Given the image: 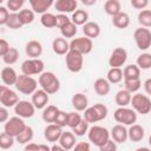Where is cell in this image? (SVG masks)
<instances>
[{
    "label": "cell",
    "instance_id": "cell-1",
    "mask_svg": "<svg viewBox=\"0 0 151 151\" xmlns=\"http://www.w3.org/2000/svg\"><path fill=\"white\" fill-rule=\"evenodd\" d=\"M87 137H88V140H90L93 145L100 147V146H103L104 144H106V143L110 140L111 133H110V131H109L106 127H104V126L93 125V126L90 127V130H88V132H87Z\"/></svg>",
    "mask_w": 151,
    "mask_h": 151
},
{
    "label": "cell",
    "instance_id": "cell-2",
    "mask_svg": "<svg viewBox=\"0 0 151 151\" xmlns=\"http://www.w3.org/2000/svg\"><path fill=\"white\" fill-rule=\"evenodd\" d=\"M38 83L41 86V88L48 94H54L60 88V81H59L58 77L53 72H48L47 71V72L41 73L39 76Z\"/></svg>",
    "mask_w": 151,
    "mask_h": 151
},
{
    "label": "cell",
    "instance_id": "cell-3",
    "mask_svg": "<svg viewBox=\"0 0 151 151\" xmlns=\"http://www.w3.org/2000/svg\"><path fill=\"white\" fill-rule=\"evenodd\" d=\"M15 88L22 94H33L38 90V81L33 77L20 74L15 83Z\"/></svg>",
    "mask_w": 151,
    "mask_h": 151
},
{
    "label": "cell",
    "instance_id": "cell-4",
    "mask_svg": "<svg viewBox=\"0 0 151 151\" xmlns=\"http://www.w3.org/2000/svg\"><path fill=\"white\" fill-rule=\"evenodd\" d=\"M113 118L117 123L122 124V125H133L137 122V112L133 109H129V107H118L114 113H113Z\"/></svg>",
    "mask_w": 151,
    "mask_h": 151
},
{
    "label": "cell",
    "instance_id": "cell-5",
    "mask_svg": "<svg viewBox=\"0 0 151 151\" xmlns=\"http://www.w3.org/2000/svg\"><path fill=\"white\" fill-rule=\"evenodd\" d=\"M132 109L140 114H147L151 111V99L146 94L136 93L132 96L131 99Z\"/></svg>",
    "mask_w": 151,
    "mask_h": 151
},
{
    "label": "cell",
    "instance_id": "cell-6",
    "mask_svg": "<svg viewBox=\"0 0 151 151\" xmlns=\"http://www.w3.org/2000/svg\"><path fill=\"white\" fill-rule=\"evenodd\" d=\"M65 63H66V67L70 72L73 73H78L83 70L84 66V55L80 54L77 51H72L70 50L68 53L65 57Z\"/></svg>",
    "mask_w": 151,
    "mask_h": 151
},
{
    "label": "cell",
    "instance_id": "cell-7",
    "mask_svg": "<svg viewBox=\"0 0 151 151\" xmlns=\"http://www.w3.org/2000/svg\"><path fill=\"white\" fill-rule=\"evenodd\" d=\"M26 126L27 125L25 124V122H24L22 118L18 117V116H14V117L9 118L5 123V125H4V132H6L7 134L17 138L26 129Z\"/></svg>",
    "mask_w": 151,
    "mask_h": 151
},
{
    "label": "cell",
    "instance_id": "cell-8",
    "mask_svg": "<svg viewBox=\"0 0 151 151\" xmlns=\"http://www.w3.org/2000/svg\"><path fill=\"white\" fill-rule=\"evenodd\" d=\"M45 64L41 59H27L21 64V72L22 74L26 76H35V74H41L44 73Z\"/></svg>",
    "mask_w": 151,
    "mask_h": 151
},
{
    "label": "cell",
    "instance_id": "cell-9",
    "mask_svg": "<svg viewBox=\"0 0 151 151\" xmlns=\"http://www.w3.org/2000/svg\"><path fill=\"white\" fill-rule=\"evenodd\" d=\"M133 38L139 50L145 51L151 46V31L145 27H139L134 31Z\"/></svg>",
    "mask_w": 151,
    "mask_h": 151
},
{
    "label": "cell",
    "instance_id": "cell-10",
    "mask_svg": "<svg viewBox=\"0 0 151 151\" xmlns=\"http://www.w3.org/2000/svg\"><path fill=\"white\" fill-rule=\"evenodd\" d=\"M92 48H93V41L87 37L76 38V39H72L70 42V50L77 51L83 55L88 54L92 51Z\"/></svg>",
    "mask_w": 151,
    "mask_h": 151
},
{
    "label": "cell",
    "instance_id": "cell-11",
    "mask_svg": "<svg viewBox=\"0 0 151 151\" xmlns=\"http://www.w3.org/2000/svg\"><path fill=\"white\" fill-rule=\"evenodd\" d=\"M18 94L6 85L0 86V103L5 107H14L19 103Z\"/></svg>",
    "mask_w": 151,
    "mask_h": 151
},
{
    "label": "cell",
    "instance_id": "cell-12",
    "mask_svg": "<svg viewBox=\"0 0 151 151\" xmlns=\"http://www.w3.org/2000/svg\"><path fill=\"white\" fill-rule=\"evenodd\" d=\"M126 60H127L126 50L123 47H116L109 58V65L111 66V68H116V67L120 68L126 63Z\"/></svg>",
    "mask_w": 151,
    "mask_h": 151
},
{
    "label": "cell",
    "instance_id": "cell-13",
    "mask_svg": "<svg viewBox=\"0 0 151 151\" xmlns=\"http://www.w3.org/2000/svg\"><path fill=\"white\" fill-rule=\"evenodd\" d=\"M35 107L34 105L32 104V101H28V100H20L15 106H14V113L25 119V118H31L34 116L35 113Z\"/></svg>",
    "mask_w": 151,
    "mask_h": 151
},
{
    "label": "cell",
    "instance_id": "cell-14",
    "mask_svg": "<svg viewBox=\"0 0 151 151\" xmlns=\"http://www.w3.org/2000/svg\"><path fill=\"white\" fill-rule=\"evenodd\" d=\"M63 127H60L57 124H48L44 130V137L47 142H59L61 134H63Z\"/></svg>",
    "mask_w": 151,
    "mask_h": 151
},
{
    "label": "cell",
    "instance_id": "cell-15",
    "mask_svg": "<svg viewBox=\"0 0 151 151\" xmlns=\"http://www.w3.org/2000/svg\"><path fill=\"white\" fill-rule=\"evenodd\" d=\"M111 138L116 142V143H119V144H124L127 139H129V132H127V129L125 127V125H122V124H117L114 125L111 131Z\"/></svg>",
    "mask_w": 151,
    "mask_h": 151
},
{
    "label": "cell",
    "instance_id": "cell-16",
    "mask_svg": "<svg viewBox=\"0 0 151 151\" xmlns=\"http://www.w3.org/2000/svg\"><path fill=\"white\" fill-rule=\"evenodd\" d=\"M78 2L76 0H57L54 2V8L59 12V14L73 13L77 11Z\"/></svg>",
    "mask_w": 151,
    "mask_h": 151
},
{
    "label": "cell",
    "instance_id": "cell-17",
    "mask_svg": "<svg viewBox=\"0 0 151 151\" xmlns=\"http://www.w3.org/2000/svg\"><path fill=\"white\" fill-rule=\"evenodd\" d=\"M25 52L29 59H39L42 54V45L38 40H29L25 46Z\"/></svg>",
    "mask_w": 151,
    "mask_h": 151
},
{
    "label": "cell",
    "instance_id": "cell-18",
    "mask_svg": "<svg viewBox=\"0 0 151 151\" xmlns=\"http://www.w3.org/2000/svg\"><path fill=\"white\" fill-rule=\"evenodd\" d=\"M48 93H46L42 88L40 90H37L33 94H32V104L34 105L35 109L38 110H44L46 106H47V103H48Z\"/></svg>",
    "mask_w": 151,
    "mask_h": 151
},
{
    "label": "cell",
    "instance_id": "cell-19",
    "mask_svg": "<svg viewBox=\"0 0 151 151\" xmlns=\"http://www.w3.org/2000/svg\"><path fill=\"white\" fill-rule=\"evenodd\" d=\"M52 50L55 54H59V55H66L70 51V42L60 37V38H55L53 41H52Z\"/></svg>",
    "mask_w": 151,
    "mask_h": 151
},
{
    "label": "cell",
    "instance_id": "cell-20",
    "mask_svg": "<svg viewBox=\"0 0 151 151\" xmlns=\"http://www.w3.org/2000/svg\"><path fill=\"white\" fill-rule=\"evenodd\" d=\"M18 74L15 72V70L11 66H6L1 70V80L6 86H11V85H15L17 80H18Z\"/></svg>",
    "mask_w": 151,
    "mask_h": 151
},
{
    "label": "cell",
    "instance_id": "cell-21",
    "mask_svg": "<svg viewBox=\"0 0 151 151\" xmlns=\"http://www.w3.org/2000/svg\"><path fill=\"white\" fill-rule=\"evenodd\" d=\"M29 5H31V9L34 13H39V14H45L47 13V9L54 5V2L52 0H29Z\"/></svg>",
    "mask_w": 151,
    "mask_h": 151
},
{
    "label": "cell",
    "instance_id": "cell-22",
    "mask_svg": "<svg viewBox=\"0 0 151 151\" xmlns=\"http://www.w3.org/2000/svg\"><path fill=\"white\" fill-rule=\"evenodd\" d=\"M71 103H72V106L74 107V110L77 112H84L88 106V99L87 97L84 94V93H76L73 94L72 99H71Z\"/></svg>",
    "mask_w": 151,
    "mask_h": 151
},
{
    "label": "cell",
    "instance_id": "cell-23",
    "mask_svg": "<svg viewBox=\"0 0 151 151\" xmlns=\"http://www.w3.org/2000/svg\"><path fill=\"white\" fill-rule=\"evenodd\" d=\"M93 88H94V92L100 96V97H105L110 93V90H111V85L109 83L107 79L105 78H98L96 79L94 84H93Z\"/></svg>",
    "mask_w": 151,
    "mask_h": 151
},
{
    "label": "cell",
    "instance_id": "cell-24",
    "mask_svg": "<svg viewBox=\"0 0 151 151\" xmlns=\"http://www.w3.org/2000/svg\"><path fill=\"white\" fill-rule=\"evenodd\" d=\"M76 134L72 131H65L63 132L60 139H59V145H61L64 149H66L67 151L73 150V147L76 146Z\"/></svg>",
    "mask_w": 151,
    "mask_h": 151
},
{
    "label": "cell",
    "instance_id": "cell-25",
    "mask_svg": "<svg viewBox=\"0 0 151 151\" xmlns=\"http://www.w3.org/2000/svg\"><path fill=\"white\" fill-rule=\"evenodd\" d=\"M83 33L90 39L98 38L100 35V26L96 21H87L83 26Z\"/></svg>",
    "mask_w": 151,
    "mask_h": 151
},
{
    "label": "cell",
    "instance_id": "cell-26",
    "mask_svg": "<svg viewBox=\"0 0 151 151\" xmlns=\"http://www.w3.org/2000/svg\"><path fill=\"white\" fill-rule=\"evenodd\" d=\"M131 99H132V94L129 91H126L125 88L119 90L114 97V101L119 107H126L127 105H130Z\"/></svg>",
    "mask_w": 151,
    "mask_h": 151
},
{
    "label": "cell",
    "instance_id": "cell-27",
    "mask_svg": "<svg viewBox=\"0 0 151 151\" xmlns=\"http://www.w3.org/2000/svg\"><path fill=\"white\" fill-rule=\"evenodd\" d=\"M129 132V139L132 140V142H140L144 136H145V131H144V127L139 124H133L129 127L127 130Z\"/></svg>",
    "mask_w": 151,
    "mask_h": 151
},
{
    "label": "cell",
    "instance_id": "cell-28",
    "mask_svg": "<svg viewBox=\"0 0 151 151\" xmlns=\"http://www.w3.org/2000/svg\"><path fill=\"white\" fill-rule=\"evenodd\" d=\"M59 111L60 110L55 105H47L42 110V114H41L44 122L50 123V124H53L54 120H55V118H57V116H58V113H59Z\"/></svg>",
    "mask_w": 151,
    "mask_h": 151
},
{
    "label": "cell",
    "instance_id": "cell-29",
    "mask_svg": "<svg viewBox=\"0 0 151 151\" xmlns=\"http://www.w3.org/2000/svg\"><path fill=\"white\" fill-rule=\"evenodd\" d=\"M112 24H113L114 27L124 29V28L129 27V25H130V17H129L127 13L120 12L119 14H117L112 18Z\"/></svg>",
    "mask_w": 151,
    "mask_h": 151
},
{
    "label": "cell",
    "instance_id": "cell-30",
    "mask_svg": "<svg viewBox=\"0 0 151 151\" xmlns=\"http://www.w3.org/2000/svg\"><path fill=\"white\" fill-rule=\"evenodd\" d=\"M104 11L106 14L111 15L112 18L122 12V6L118 0H107L104 4Z\"/></svg>",
    "mask_w": 151,
    "mask_h": 151
},
{
    "label": "cell",
    "instance_id": "cell-31",
    "mask_svg": "<svg viewBox=\"0 0 151 151\" xmlns=\"http://www.w3.org/2000/svg\"><path fill=\"white\" fill-rule=\"evenodd\" d=\"M71 21L76 26H84L88 21V13L85 9H77L76 12L72 13Z\"/></svg>",
    "mask_w": 151,
    "mask_h": 151
},
{
    "label": "cell",
    "instance_id": "cell-32",
    "mask_svg": "<svg viewBox=\"0 0 151 151\" xmlns=\"http://www.w3.org/2000/svg\"><path fill=\"white\" fill-rule=\"evenodd\" d=\"M123 76H124V80H132V79H139L140 76V68L134 65H127L124 70H123Z\"/></svg>",
    "mask_w": 151,
    "mask_h": 151
},
{
    "label": "cell",
    "instance_id": "cell-33",
    "mask_svg": "<svg viewBox=\"0 0 151 151\" xmlns=\"http://www.w3.org/2000/svg\"><path fill=\"white\" fill-rule=\"evenodd\" d=\"M106 79L109 80L110 84H118L120 83L123 79H124V76H123V70L122 68H110L107 74H106Z\"/></svg>",
    "mask_w": 151,
    "mask_h": 151
},
{
    "label": "cell",
    "instance_id": "cell-34",
    "mask_svg": "<svg viewBox=\"0 0 151 151\" xmlns=\"http://www.w3.org/2000/svg\"><path fill=\"white\" fill-rule=\"evenodd\" d=\"M33 136H34L33 129L31 126H26V129L15 138V140L20 144H28L33 139Z\"/></svg>",
    "mask_w": 151,
    "mask_h": 151
},
{
    "label": "cell",
    "instance_id": "cell-35",
    "mask_svg": "<svg viewBox=\"0 0 151 151\" xmlns=\"http://www.w3.org/2000/svg\"><path fill=\"white\" fill-rule=\"evenodd\" d=\"M40 22L44 27L46 28H53L57 27V15L52 14V13H45L41 15L40 18Z\"/></svg>",
    "mask_w": 151,
    "mask_h": 151
},
{
    "label": "cell",
    "instance_id": "cell-36",
    "mask_svg": "<svg viewBox=\"0 0 151 151\" xmlns=\"http://www.w3.org/2000/svg\"><path fill=\"white\" fill-rule=\"evenodd\" d=\"M136 65L140 70H149L151 68V54L150 53H142L137 58Z\"/></svg>",
    "mask_w": 151,
    "mask_h": 151
},
{
    "label": "cell",
    "instance_id": "cell-37",
    "mask_svg": "<svg viewBox=\"0 0 151 151\" xmlns=\"http://www.w3.org/2000/svg\"><path fill=\"white\" fill-rule=\"evenodd\" d=\"M138 22L142 27H151V9H143L138 13Z\"/></svg>",
    "mask_w": 151,
    "mask_h": 151
},
{
    "label": "cell",
    "instance_id": "cell-38",
    "mask_svg": "<svg viewBox=\"0 0 151 151\" xmlns=\"http://www.w3.org/2000/svg\"><path fill=\"white\" fill-rule=\"evenodd\" d=\"M19 59V51L15 47H11V50L2 57V61L7 65H13Z\"/></svg>",
    "mask_w": 151,
    "mask_h": 151
},
{
    "label": "cell",
    "instance_id": "cell-39",
    "mask_svg": "<svg viewBox=\"0 0 151 151\" xmlns=\"http://www.w3.org/2000/svg\"><path fill=\"white\" fill-rule=\"evenodd\" d=\"M77 32H78L77 26L72 21H70L68 24H66L65 26H63L60 28V33H61L63 38H73L77 34Z\"/></svg>",
    "mask_w": 151,
    "mask_h": 151
},
{
    "label": "cell",
    "instance_id": "cell-40",
    "mask_svg": "<svg viewBox=\"0 0 151 151\" xmlns=\"http://www.w3.org/2000/svg\"><path fill=\"white\" fill-rule=\"evenodd\" d=\"M18 14H19V18H20L22 25H28V24L33 22V20H34V12L32 9L24 8Z\"/></svg>",
    "mask_w": 151,
    "mask_h": 151
},
{
    "label": "cell",
    "instance_id": "cell-41",
    "mask_svg": "<svg viewBox=\"0 0 151 151\" xmlns=\"http://www.w3.org/2000/svg\"><path fill=\"white\" fill-rule=\"evenodd\" d=\"M6 26H7L8 28H11V29H19V28H21L24 25H22L20 18H19V14H18V13H11Z\"/></svg>",
    "mask_w": 151,
    "mask_h": 151
},
{
    "label": "cell",
    "instance_id": "cell-42",
    "mask_svg": "<svg viewBox=\"0 0 151 151\" xmlns=\"http://www.w3.org/2000/svg\"><path fill=\"white\" fill-rule=\"evenodd\" d=\"M83 120V117L76 111V112H68V117H67V126L73 130L74 127H77Z\"/></svg>",
    "mask_w": 151,
    "mask_h": 151
},
{
    "label": "cell",
    "instance_id": "cell-43",
    "mask_svg": "<svg viewBox=\"0 0 151 151\" xmlns=\"http://www.w3.org/2000/svg\"><path fill=\"white\" fill-rule=\"evenodd\" d=\"M14 142H15V138L12 137V136H9V134H7L6 132H2L0 134V147L2 150L11 149L13 146Z\"/></svg>",
    "mask_w": 151,
    "mask_h": 151
},
{
    "label": "cell",
    "instance_id": "cell-44",
    "mask_svg": "<svg viewBox=\"0 0 151 151\" xmlns=\"http://www.w3.org/2000/svg\"><path fill=\"white\" fill-rule=\"evenodd\" d=\"M125 90L129 91L131 94L138 92V90L142 87V81L140 79H132V80H124Z\"/></svg>",
    "mask_w": 151,
    "mask_h": 151
},
{
    "label": "cell",
    "instance_id": "cell-45",
    "mask_svg": "<svg viewBox=\"0 0 151 151\" xmlns=\"http://www.w3.org/2000/svg\"><path fill=\"white\" fill-rule=\"evenodd\" d=\"M90 123H87L84 118H83V120H81V123L77 126V127H74L73 130H72V132L76 134V136H78V137H81V136H85V133H87L88 132V130H90Z\"/></svg>",
    "mask_w": 151,
    "mask_h": 151
},
{
    "label": "cell",
    "instance_id": "cell-46",
    "mask_svg": "<svg viewBox=\"0 0 151 151\" xmlns=\"http://www.w3.org/2000/svg\"><path fill=\"white\" fill-rule=\"evenodd\" d=\"M25 1L24 0H8L6 6L7 9H9L12 13H18V11H21V7L24 6Z\"/></svg>",
    "mask_w": 151,
    "mask_h": 151
},
{
    "label": "cell",
    "instance_id": "cell-47",
    "mask_svg": "<svg viewBox=\"0 0 151 151\" xmlns=\"http://www.w3.org/2000/svg\"><path fill=\"white\" fill-rule=\"evenodd\" d=\"M67 117H68V113L64 112V111H59L55 120H54V124L59 125L60 127H64V126H67Z\"/></svg>",
    "mask_w": 151,
    "mask_h": 151
},
{
    "label": "cell",
    "instance_id": "cell-48",
    "mask_svg": "<svg viewBox=\"0 0 151 151\" xmlns=\"http://www.w3.org/2000/svg\"><path fill=\"white\" fill-rule=\"evenodd\" d=\"M9 12L7 9V7H4L1 6L0 7V25H6L7 21H8V18H9Z\"/></svg>",
    "mask_w": 151,
    "mask_h": 151
},
{
    "label": "cell",
    "instance_id": "cell-49",
    "mask_svg": "<svg viewBox=\"0 0 151 151\" xmlns=\"http://www.w3.org/2000/svg\"><path fill=\"white\" fill-rule=\"evenodd\" d=\"M71 21V18H68L66 14H58L57 15V27L60 29L63 26L68 24Z\"/></svg>",
    "mask_w": 151,
    "mask_h": 151
},
{
    "label": "cell",
    "instance_id": "cell-50",
    "mask_svg": "<svg viewBox=\"0 0 151 151\" xmlns=\"http://www.w3.org/2000/svg\"><path fill=\"white\" fill-rule=\"evenodd\" d=\"M99 151H117V143L113 139H110L106 144L99 147Z\"/></svg>",
    "mask_w": 151,
    "mask_h": 151
},
{
    "label": "cell",
    "instance_id": "cell-51",
    "mask_svg": "<svg viewBox=\"0 0 151 151\" xmlns=\"http://www.w3.org/2000/svg\"><path fill=\"white\" fill-rule=\"evenodd\" d=\"M149 5L147 0H131V6L136 9H145V7Z\"/></svg>",
    "mask_w": 151,
    "mask_h": 151
},
{
    "label": "cell",
    "instance_id": "cell-52",
    "mask_svg": "<svg viewBox=\"0 0 151 151\" xmlns=\"http://www.w3.org/2000/svg\"><path fill=\"white\" fill-rule=\"evenodd\" d=\"M72 151H91L90 143H87V142H79V143L76 144V146L73 147Z\"/></svg>",
    "mask_w": 151,
    "mask_h": 151
},
{
    "label": "cell",
    "instance_id": "cell-53",
    "mask_svg": "<svg viewBox=\"0 0 151 151\" xmlns=\"http://www.w3.org/2000/svg\"><path fill=\"white\" fill-rule=\"evenodd\" d=\"M11 50V47H9V44H8V41L6 40V39H0V55L1 57H4L8 51Z\"/></svg>",
    "mask_w": 151,
    "mask_h": 151
},
{
    "label": "cell",
    "instance_id": "cell-54",
    "mask_svg": "<svg viewBox=\"0 0 151 151\" xmlns=\"http://www.w3.org/2000/svg\"><path fill=\"white\" fill-rule=\"evenodd\" d=\"M8 111H7V107L5 106H1L0 107V122L1 123H6L8 120Z\"/></svg>",
    "mask_w": 151,
    "mask_h": 151
},
{
    "label": "cell",
    "instance_id": "cell-55",
    "mask_svg": "<svg viewBox=\"0 0 151 151\" xmlns=\"http://www.w3.org/2000/svg\"><path fill=\"white\" fill-rule=\"evenodd\" d=\"M144 90H145V92L147 93V94H150L151 96V78H147L145 81H144Z\"/></svg>",
    "mask_w": 151,
    "mask_h": 151
},
{
    "label": "cell",
    "instance_id": "cell-56",
    "mask_svg": "<svg viewBox=\"0 0 151 151\" xmlns=\"http://www.w3.org/2000/svg\"><path fill=\"white\" fill-rule=\"evenodd\" d=\"M38 146H39V144H35V143H28V144H26L25 150H26V151H38Z\"/></svg>",
    "mask_w": 151,
    "mask_h": 151
},
{
    "label": "cell",
    "instance_id": "cell-57",
    "mask_svg": "<svg viewBox=\"0 0 151 151\" xmlns=\"http://www.w3.org/2000/svg\"><path fill=\"white\" fill-rule=\"evenodd\" d=\"M51 151H67V150L64 149L61 145H57V144H54V145L51 146Z\"/></svg>",
    "mask_w": 151,
    "mask_h": 151
},
{
    "label": "cell",
    "instance_id": "cell-58",
    "mask_svg": "<svg viewBox=\"0 0 151 151\" xmlns=\"http://www.w3.org/2000/svg\"><path fill=\"white\" fill-rule=\"evenodd\" d=\"M38 151H51V147L48 145H46V144H39Z\"/></svg>",
    "mask_w": 151,
    "mask_h": 151
},
{
    "label": "cell",
    "instance_id": "cell-59",
    "mask_svg": "<svg viewBox=\"0 0 151 151\" xmlns=\"http://www.w3.org/2000/svg\"><path fill=\"white\" fill-rule=\"evenodd\" d=\"M84 5H87V6H91V5H94L96 4V0H91V1H88V0H83L81 1Z\"/></svg>",
    "mask_w": 151,
    "mask_h": 151
},
{
    "label": "cell",
    "instance_id": "cell-60",
    "mask_svg": "<svg viewBox=\"0 0 151 151\" xmlns=\"http://www.w3.org/2000/svg\"><path fill=\"white\" fill-rule=\"evenodd\" d=\"M136 151H151L149 147H145V146H143V147H138Z\"/></svg>",
    "mask_w": 151,
    "mask_h": 151
},
{
    "label": "cell",
    "instance_id": "cell-61",
    "mask_svg": "<svg viewBox=\"0 0 151 151\" xmlns=\"http://www.w3.org/2000/svg\"><path fill=\"white\" fill-rule=\"evenodd\" d=\"M149 144L151 145V134H150V137H149Z\"/></svg>",
    "mask_w": 151,
    "mask_h": 151
},
{
    "label": "cell",
    "instance_id": "cell-62",
    "mask_svg": "<svg viewBox=\"0 0 151 151\" xmlns=\"http://www.w3.org/2000/svg\"><path fill=\"white\" fill-rule=\"evenodd\" d=\"M24 151H26V150H24Z\"/></svg>",
    "mask_w": 151,
    "mask_h": 151
}]
</instances>
